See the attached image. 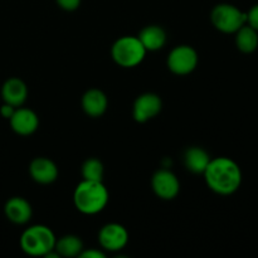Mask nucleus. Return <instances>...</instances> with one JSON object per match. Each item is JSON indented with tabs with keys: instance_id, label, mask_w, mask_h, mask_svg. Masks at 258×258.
Returning <instances> with one entry per match:
<instances>
[{
	"instance_id": "nucleus-13",
	"label": "nucleus",
	"mask_w": 258,
	"mask_h": 258,
	"mask_svg": "<svg viewBox=\"0 0 258 258\" xmlns=\"http://www.w3.org/2000/svg\"><path fill=\"white\" fill-rule=\"evenodd\" d=\"M29 173L33 180L39 184H50L58 178L57 165L48 158H35L30 163Z\"/></svg>"
},
{
	"instance_id": "nucleus-10",
	"label": "nucleus",
	"mask_w": 258,
	"mask_h": 258,
	"mask_svg": "<svg viewBox=\"0 0 258 258\" xmlns=\"http://www.w3.org/2000/svg\"><path fill=\"white\" fill-rule=\"evenodd\" d=\"M10 127L20 136H29L37 131L39 118L33 110L27 107H17L12 117L9 118Z\"/></svg>"
},
{
	"instance_id": "nucleus-2",
	"label": "nucleus",
	"mask_w": 258,
	"mask_h": 258,
	"mask_svg": "<svg viewBox=\"0 0 258 258\" xmlns=\"http://www.w3.org/2000/svg\"><path fill=\"white\" fill-rule=\"evenodd\" d=\"M108 190L102 181L83 179L75 189L73 203L83 214H97L106 208L108 203Z\"/></svg>"
},
{
	"instance_id": "nucleus-19",
	"label": "nucleus",
	"mask_w": 258,
	"mask_h": 258,
	"mask_svg": "<svg viewBox=\"0 0 258 258\" xmlns=\"http://www.w3.org/2000/svg\"><path fill=\"white\" fill-rule=\"evenodd\" d=\"M81 174L85 180L102 181L103 178V165L98 159L91 158L83 163Z\"/></svg>"
},
{
	"instance_id": "nucleus-16",
	"label": "nucleus",
	"mask_w": 258,
	"mask_h": 258,
	"mask_svg": "<svg viewBox=\"0 0 258 258\" xmlns=\"http://www.w3.org/2000/svg\"><path fill=\"white\" fill-rule=\"evenodd\" d=\"M211 161V156L204 149L191 146L184 153V164L194 174H203Z\"/></svg>"
},
{
	"instance_id": "nucleus-11",
	"label": "nucleus",
	"mask_w": 258,
	"mask_h": 258,
	"mask_svg": "<svg viewBox=\"0 0 258 258\" xmlns=\"http://www.w3.org/2000/svg\"><path fill=\"white\" fill-rule=\"evenodd\" d=\"M4 213L12 223L25 224L32 218V206L22 197H13L5 203Z\"/></svg>"
},
{
	"instance_id": "nucleus-20",
	"label": "nucleus",
	"mask_w": 258,
	"mask_h": 258,
	"mask_svg": "<svg viewBox=\"0 0 258 258\" xmlns=\"http://www.w3.org/2000/svg\"><path fill=\"white\" fill-rule=\"evenodd\" d=\"M247 14V24L251 25L253 29H256L258 32V4H254L248 12H246Z\"/></svg>"
},
{
	"instance_id": "nucleus-4",
	"label": "nucleus",
	"mask_w": 258,
	"mask_h": 258,
	"mask_svg": "<svg viewBox=\"0 0 258 258\" xmlns=\"http://www.w3.org/2000/svg\"><path fill=\"white\" fill-rule=\"evenodd\" d=\"M111 55L116 64L120 67L133 68L143 62L146 55V49L138 37L125 35L113 43Z\"/></svg>"
},
{
	"instance_id": "nucleus-21",
	"label": "nucleus",
	"mask_w": 258,
	"mask_h": 258,
	"mask_svg": "<svg viewBox=\"0 0 258 258\" xmlns=\"http://www.w3.org/2000/svg\"><path fill=\"white\" fill-rule=\"evenodd\" d=\"M58 7L62 8L66 12H73V10L78 9L81 5V0H55Z\"/></svg>"
},
{
	"instance_id": "nucleus-1",
	"label": "nucleus",
	"mask_w": 258,
	"mask_h": 258,
	"mask_svg": "<svg viewBox=\"0 0 258 258\" xmlns=\"http://www.w3.org/2000/svg\"><path fill=\"white\" fill-rule=\"evenodd\" d=\"M203 175L208 188L219 196L236 193L242 184L241 168L236 161L226 156L211 159Z\"/></svg>"
},
{
	"instance_id": "nucleus-15",
	"label": "nucleus",
	"mask_w": 258,
	"mask_h": 258,
	"mask_svg": "<svg viewBox=\"0 0 258 258\" xmlns=\"http://www.w3.org/2000/svg\"><path fill=\"white\" fill-rule=\"evenodd\" d=\"M141 44L146 49V52H155L161 49L166 43V33L159 25H148L144 28L139 34Z\"/></svg>"
},
{
	"instance_id": "nucleus-8",
	"label": "nucleus",
	"mask_w": 258,
	"mask_h": 258,
	"mask_svg": "<svg viewBox=\"0 0 258 258\" xmlns=\"http://www.w3.org/2000/svg\"><path fill=\"white\" fill-rule=\"evenodd\" d=\"M98 241L102 248L110 252L122 249L128 242V232L118 223H108L101 228L98 233Z\"/></svg>"
},
{
	"instance_id": "nucleus-12",
	"label": "nucleus",
	"mask_w": 258,
	"mask_h": 258,
	"mask_svg": "<svg viewBox=\"0 0 258 258\" xmlns=\"http://www.w3.org/2000/svg\"><path fill=\"white\" fill-rule=\"evenodd\" d=\"M28 87L24 81L18 77H12L4 82L2 87V98L5 103L20 107L27 101Z\"/></svg>"
},
{
	"instance_id": "nucleus-5",
	"label": "nucleus",
	"mask_w": 258,
	"mask_h": 258,
	"mask_svg": "<svg viewBox=\"0 0 258 258\" xmlns=\"http://www.w3.org/2000/svg\"><path fill=\"white\" fill-rule=\"evenodd\" d=\"M211 20L219 32L234 34L247 23V14L236 5L223 3L213 8L211 13Z\"/></svg>"
},
{
	"instance_id": "nucleus-22",
	"label": "nucleus",
	"mask_w": 258,
	"mask_h": 258,
	"mask_svg": "<svg viewBox=\"0 0 258 258\" xmlns=\"http://www.w3.org/2000/svg\"><path fill=\"white\" fill-rule=\"evenodd\" d=\"M15 108L17 107H14V106L9 105V103L4 102L3 103L2 107H0V115H2L4 118H8V120H9V118L13 116V113H14Z\"/></svg>"
},
{
	"instance_id": "nucleus-6",
	"label": "nucleus",
	"mask_w": 258,
	"mask_h": 258,
	"mask_svg": "<svg viewBox=\"0 0 258 258\" xmlns=\"http://www.w3.org/2000/svg\"><path fill=\"white\" fill-rule=\"evenodd\" d=\"M198 66V53L190 45H178L168 57V68L178 76H186Z\"/></svg>"
},
{
	"instance_id": "nucleus-3",
	"label": "nucleus",
	"mask_w": 258,
	"mask_h": 258,
	"mask_svg": "<svg viewBox=\"0 0 258 258\" xmlns=\"http://www.w3.org/2000/svg\"><path fill=\"white\" fill-rule=\"evenodd\" d=\"M55 236L52 229L43 224H37L25 229L20 236V247L29 256H44L53 251Z\"/></svg>"
},
{
	"instance_id": "nucleus-18",
	"label": "nucleus",
	"mask_w": 258,
	"mask_h": 258,
	"mask_svg": "<svg viewBox=\"0 0 258 258\" xmlns=\"http://www.w3.org/2000/svg\"><path fill=\"white\" fill-rule=\"evenodd\" d=\"M54 249L59 257H76L83 251V243L80 237L67 234L55 241Z\"/></svg>"
},
{
	"instance_id": "nucleus-17",
	"label": "nucleus",
	"mask_w": 258,
	"mask_h": 258,
	"mask_svg": "<svg viewBox=\"0 0 258 258\" xmlns=\"http://www.w3.org/2000/svg\"><path fill=\"white\" fill-rule=\"evenodd\" d=\"M236 45L242 53H253L258 48V32L256 29L246 24L239 28L236 33Z\"/></svg>"
},
{
	"instance_id": "nucleus-7",
	"label": "nucleus",
	"mask_w": 258,
	"mask_h": 258,
	"mask_svg": "<svg viewBox=\"0 0 258 258\" xmlns=\"http://www.w3.org/2000/svg\"><path fill=\"white\" fill-rule=\"evenodd\" d=\"M151 186H153L154 193L164 201L174 199L180 190V183L176 175L166 169H161L154 174L151 179Z\"/></svg>"
},
{
	"instance_id": "nucleus-9",
	"label": "nucleus",
	"mask_w": 258,
	"mask_h": 258,
	"mask_svg": "<svg viewBox=\"0 0 258 258\" xmlns=\"http://www.w3.org/2000/svg\"><path fill=\"white\" fill-rule=\"evenodd\" d=\"M163 107L161 98L155 93H143L134 102L133 116L136 122H146L159 115Z\"/></svg>"
},
{
	"instance_id": "nucleus-14",
	"label": "nucleus",
	"mask_w": 258,
	"mask_h": 258,
	"mask_svg": "<svg viewBox=\"0 0 258 258\" xmlns=\"http://www.w3.org/2000/svg\"><path fill=\"white\" fill-rule=\"evenodd\" d=\"M108 101L105 93L97 88L88 90L82 97V108L91 117H100L107 110Z\"/></svg>"
},
{
	"instance_id": "nucleus-23",
	"label": "nucleus",
	"mask_w": 258,
	"mask_h": 258,
	"mask_svg": "<svg viewBox=\"0 0 258 258\" xmlns=\"http://www.w3.org/2000/svg\"><path fill=\"white\" fill-rule=\"evenodd\" d=\"M78 257L83 258H105V253H102L98 249H88V251H82Z\"/></svg>"
}]
</instances>
